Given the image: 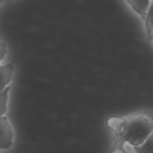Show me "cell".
Here are the masks:
<instances>
[{
    "label": "cell",
    "mask_w": 153,
    "mask_h": 153,
    "mask_svg": "<svg viewBox=\"0 0 153 153\" xmlns=\"http://www.w3.org/2000/svg\"><path fill=\"white\" fill-rule=\"evenodd\" d=\"M131 9L142 19L145 18L152 0H125Z\"/></svg>",
    "instance_id": "cell-3"
},
{
    "label": "cell",
    "mask_w": 153,
    "mask_h": 153,
    "mask_svg": "<svg viewBox=\"0 0 153 153\" xmlns=\"http://www.w3.org/2000/svg\"><path fill=\"white\" fill-rule=\"evenodd\" d=\"M9 94H10V87H7L1 91L0 96V113L1 117L4 116L7 112L8 108V100H9Z\"/></svg>",
    "instance_id": "cell-6"
},
{
    "label": "cell",
    "mask_w": 153,
    "mask_h": 153,
    "mask_svg": "<svg viewBox=\"0 0 153 153\" xmlns=\"http://www.w3.org/2000/svg\"><path fill=\"white\" fill-rule=\"evenodd\" d=\"M134 151L135 153H153V133L142 145L134 147Z\"/></svg>",
    "instance_id": "cell-7"
},
{
    "label": "cell",
    "mask_w": 153,
    "mask_h": 153,
    "mask_svg": "<svg viewBox=\"0 0 153 153\" xmlns=\"http://www.w3.org/2000/svg\"><path fill=\"white\" fill-rule=\"evenodd\" d=\"M109 129L133 148L142 145L153 133V117L149 114H136L127 117H111Z\"/></svg>",
    "instance_id": "cell-1"
},
{
    "label": "cell",
    "mask_w": 153,
    "mask_h": 153,
    "mask_svg": "<svg viewBox=\"0 0 153 153\" xmlns=\"http://www.w3.org/2000/svg\"><path fill=\"white\" fill-rule=\"evenodd\" d=\"M150 39L151 41H152L153 42V32H152V36L150 37V39Z\"/></svg>",
    "instance_id": "cell-9"
},
{
    "label": "cell",
    "mask_w": 153,
    "mask_h": 153,
    "mask_svg": "<svg viewBox=\"0 0 153 153\" xmlns=\"http://www.w3.org/2000/svg\"><path fill=\"white\" fill-rule=\"evenodd\" d=\"M14 65L12 63L2 65L0 66V74H1V91L10 87V83L13 75Z\"/></svg>",
    "instance_id": "cell-4"
},
{
    "label": "cell",
    "mask_w": 153,
    "mask_h": 153,
    "mask_svg": "<svg viewBox=\"0 0 153 153\" xmlns=\"http://www.w3.org/2000/svg\"><path fill=\"white\" fill-rule=\"evenodd\" d=\"M1 124V149L3 151L9 150L13 144V130L9 119L3 116L0 119Z\"/></svg>",
    "instance_id": "cell-2"
},
{
    "label": "cell",
    "mask_w": 153,
    "mask_h": 153,
    "mask_svg": "<svg viewBox=\"0 0 153 153\" xmlns=\"http://www.w3.org/2000/svg\"><path fill=\"white\" fill-rule=\"evenodd\" d=\"M143 20H144L145 30H146L148 39H150V37L152 36L153 32V0H152L151 5L148 9V12Z\"/></svg>",
    "instance_id": "cell-5"
},
{
    "label": "cell",
    "mask_w": 153,
    "mask_h": 153,
    "mask_svg": "<svg viewBox=\"0 0 153 153\" xmlns=\"http://www.w3.org/2000/svg\"><path fill=\"white\" fill-rule=\"evenodd\" d=\"M7 55V45L4 42H0V61L2 62Z\"/></svg>",
    "instance_id": "cell-8"
}]
</instances>
